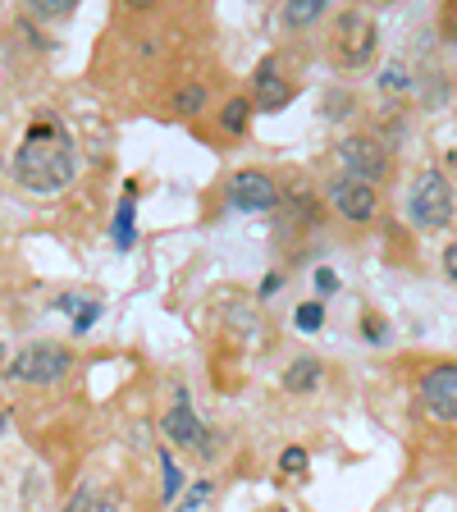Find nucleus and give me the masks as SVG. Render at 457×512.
Wrapping results in <instances>:
<instances>
[{
  "instance_id": "9d476101",
  "label": "nucleus",
  "mask_w": 457,
  "mask_h": 512,
  "mask_svg": "<svg viewBox=\"0 0 457 512\" xmlns=\"http://www.w3.org/2000/svg\"><path fill=\"white\" fill-rule=\"evenodd\" d=\"M252 83H256V106H261V110H284L288 101H293V87L279 78V64L275 60H261V64H256Z\"/></svg>"
},
{
  "instance_id": "4468645a",
  "label": "nucleus",
  "mask_w": 457,
  "mask_h": 512,
  "mask_svg": "<svg viewBox=\"0 0 457 512\" xmlns=\"http://www.w3.org/2000/svg\"><path fill=\"white\" fill-rule=\"evenodd\" d=\"M64 512H119V499H115V494H106V490H92V485H83L74 499L64 503Z\"/></svg>"
},
{
  "instance_id": "b1692460",
  "label": "nucleus",
  "mask_w": 457,
  "mask_h": 512,
  "mask_svg": "<svg viewBox=\"0 0 457 512\" xmlns=\"http://www.w3.org/2000/svg\"><path fill=\"white\" fill-rule=\"evenodd\" d=\"M316 288H320V293H334V288H339V275L320 266V270H316Z\"/></svg>"
},
{
  "instance_id": "423d86ee",
  "label": "nucleus",
  "mask_w": 457,
  "mask_h": 512,
  "mask_svg": "<svg viewBox=\"0 0 457 512\" xmlns=\"http://www.w3.org/2000/svg\"><path fill=\"white\" fill-rule=\"evenodd\" d=\"M165 439L179 448H192V453H202V458H211L215 444H211V430L197 421V412L188 407V394L179 389V403L165 412Z\"/></svg>"
},
{
  "instance_id": "1a4fd4ad",
  "label": "nucleus",
  "mask_w": 457,
  "mask_h": 512,
  "mask_svg": "<svg viewBox=\"0 0 457 512\" xmlns=\"http://www.w3.org/2000/svg\"><path fill=\"white\" fill-rule=\"evenodd\" d=\"M229 202L238 206V211H270V206L279 202V188L270 174L261 170H243L229 179Z\"/></svg>"
},
{
  "instance_id": "a211bd4d",
  "label": "nucleus",
  "mask_w": 457,
  "mask_h": 512,
  "mask_svg": "<svg viewBox=\"0 0 457 512\" xmlns=\"http://www.w3.org/2000/svg\"><path fill=\"white\" fill-rule=\"evenodd\" d=\"M293 320H298V330L302 334H316L320 330V325H325V302H302V307L298 311H293Z\"/></svg>"
},
{
  "instance_id": "39448f33",
  "label": "nucleus",
  "mask_w": 457,
  "mask_h": 512,
  "mask_svg": "<svg viewBox=\"0 0 457 512\" xmlns=\"http://www.w3.org/2000/svg\"><path fill=\"white\" fill-rule=\"evenodd\" d=\"M339 160H343V174H348V179H362V183H375L389 174V151L375 138H343Z\"/></svg>"
},
{
  "instance_id": "412c9836",
  "label": "nucleus",
  "mask_w": 457,
  "mask_h": 512,
  "mask_svg": "<svg viewBox=\"0 0 457 512\" xmlns=\"http://www.w3.org/2000/svg\"><path fill=\"white\" fill-rule=\"evenodd\" d=\"M32 14H37V19H69V14H74V0H32Z\"/></svg>"
},
{
  "instance_id": "9b49d317",
  "label": "nucleus",
  "mask_w": 457,
  "mask_h": 512,
  "mask_svg": "<svg viewBox=\"0 0 457 512\" xmlns=\"http://www.w3.org/2000/svg\"><path fill=\"white\" fill-rule=\"evenodd\" d=\"M55 311H69L74 316V334H87L96 325V316H101V302L87 298V293H64V298H55Z\"/></svg>"
},
{
  "instance_id": "4be33fe9",
  "label": "nucleus",
  "mask_w": 457,
  "mask_h": 512,
  "mask_svg": "<svg viewBox=\"0 0 457 512\" xmlns=\"http://www.w3.org/2000/svg\"><path fill=\"white\" fill-rule=\"evenodd\" d=\"M279 467H284V471H302V467H307V448H284Z\"/></svg>"
},
{
  "instance_id": "20e7f679",
  "label": "nucleus",
  "mask_w": 457,
  "mask_h": 512,
  "mask_svg": "<svg viewBox=\"0 0 457 512\" xmlns=\"http://www.w3.org/2000/svg\"><path fill=\"white\" fill-rule=\"evenodd\" d=\"M375 42H380V28H375L371 14H362V10L339 14V23H334V55H339V64L362 69L375 55Z\"/></svg>"
},
{
  "instance_id": "dca6fc26",
  "label": "nucleus",
  "mask_w": 457,
  "mask_h": 512,
  "mask_svg": "<svg viewBox=\"0 0 457 512\" xmlns=\"http://www.w3.org/2000/svg\"><path fill=\"white\" fill-rule=\"evenodd\" d=\"M220 124L229 128V133H243V128L252 124V101H247V96H234V101H229V106H224Z\"/></svg>"
},
{
  "instance_id": "ddd939ff",
  "label": "nucleus",
  "mask_w": 457,
  "mask_h": 512,
  "mask_svg": "<svg viewBox=\"0 0 457 512\" xmlns=\"http://www.w3.org/2000/svg\"><path fill=\"white\" fill-rule=\"evenodd\" d=\"M320 384V362L316 357H298V362L284 371V389L288 394H311Z\"/></svg>"
},
{
  "instance_id": "f8f14e48",
  "label": "nucleus",
  "mask_w": 457,
  "mask_h": 512,
  "mask_svg": "<svg viewBox=\"0 0 457 512\" xmlns=\"http://www.w3.org/2000/svg\"><path fill=\"white\" fill-rule=\"evenodd\" d=\"M138 243V206H133V188L119 197V211H115V247L128 252V247Z\"/></svg>"
},
{
  "instance_id": "bb28decb",
  "label": "nucleus",
  "mask_w": 457,
  "mask_h": 512,
  "mask_svg": "<svg viewBox=\"0 0 457 512\" xmlns=\"http://www.w3.org/2000/svg\"><path fill=\"white\" fill-rule=\"evenodd\" d=\"M5 421H10V412H5V407H0V435H5Z\"/></svg>"
},
{
  "instance_id": "f257e3e1",
  "label": "nucleus",
  "mask_w": 457,
  "mask_h": 512,
  "mask_svg": "<svg viewBox=\"0 0 457 512\" xmlns=\"http://www.w3.org/2000/svg\"><path fill=\"white\" fill-rule=\"evenodd\" d=\"M74 170H78L74 142H69L60 119H51V115L32 119L19 151H14V179H19V188H28L32 197H51V192L74 183Z\"/></svg>"
},
{
  "instance_id": "393cba45",
  "label": "nucleus",
  "mask_w": 457,
  "mask_h": 512,
  "mask_svg": "<svg viewBox=\"0 0 457 512\" xmlns=\"http://www.w3.org/2000/svg\"><path fill=\"white\" fill-rule=\"evenodd\" d=\"M444 270H448V279H453V284H457V243L444 252Z\"/></svg>"
},
{
  "instance_id": "f3484780",
  "label": "nucleus",
  "mask_w": 457,
  "mask_h": 512,
  "mask_svg": "<svg viewBox=\"0 0 457 512\" xmlns=\"http://www.w3.org/2000/svg\"><path fill=\"white\" fill-rule=\"evenodd\" d=\"M174 110H179V115H202V110H206V87L202 83L179 87V96H174Z\"/></svg>"
},
{
  "instance_id": "7ed1b4c3",
  "label": "nucleus",
  "mask_w": 457,
  "mask_h": 512,
  "mask_svg": "<svg viewBox=\"0 0 457 512\" xmlns=\"http://www.w3.org/2000/svg\"><path fill=\"white\" fill-rule=\"evenodd\" d=\"M69 366H74L69 348H60V343H28V348H19L10 357L5 375L19 384H55L69 375Z\"/></svg>"
},
{
  "instance_id": "a878e982",
  "label": "nucleus",
  "mask_w": 457,
  "mask_h": 512,
  "mask_svg": "<svg viewBox=\"0 0 457 512\" xmlns=\"http://www.w3.org/2000/svg\"><path fill=\"white\" fill-rule=\"evenodd\" d=\"M279 284H284V279H279V275H266V279H261V298H270V293H275Z\"/></svg>"
},
{
  "instance_id": "6e6552de",
  "label": "nucleus",
  "mask_w": 457,
  "mask_h": 512,
  "mask_svg": "<svg viewBox=\"0 0 457 512\" xmlns=\"http://www.w3.org/2000/svg\"><path fill=\"white\" fill-rule=\"evenodd\" d=\"M330 202H334V211H339L343 220L366 224L375 215V188H371V183H362V179L339 174V179L330 183Z\"/></svg>"
},
{
  "instance_id": "0eeeda50",
  "label": "nucleus",
  "mask_w": 457,
  "mask_h": 512,
  "mask_svg": "<svg viewBox=\"0 0 457 512\" xmlns=\"http://www.w3.org/2000/svg\"><path fill=\"white\" fill-rule=\"evenodd\" d=\"M421 407H426V416L453 426L457 421V366H435L421 380Z\"/></svg>"
},
{
  "instance_id": "2eb2a0df",
  "label": "nucleus",
  "mask_w": 457,
  "mask_h": 512,
  "mask_svg": "<svg viewBox=\"0 0 457 512\" xmlns=\"http://www.w3.org/2000/svg\"><path fill=\"white\" fill-rule=\"evenodd\" d=\"M325 5H330V0H288L284 23L288 28H311L316 19H325Z\"/></svg>"
},
{
  "instance_id": "5701e85b",
  "label": "nucleus",
  "mask_w": 457,
  "mask_h": 512,
  "mask_svg": "<svg viewBox=\"0 0 457 512\" xmlns=\"http://www.w3.org/2000/svg\"><path fill=\"white\" fill-rule=\"evenodd\" d=\"M206 494H211V480H197V485H192V494L179 503V512H192V508H197V503L206 499Z\"/></svg>"
},
{
  "instance_id": "6ab92c4d",
  "label": "nucleus",
  "mask_w": 457,
  "mask_h": 512,
  "mask_svg": "<svg viewBox=\"0 0 457 512\" xmlns=\"http://www.w3.org/2000/svg\"><path fill=\"white\" fill-rule=\"evenodd\" d=\"M160 476H165V503H174L183 490V476H179V462H174L165 448H160Z\"/></svg>"
},
{
  "instance_id": "aec40b11",
  "label": "nucleus",
  "mask_w": 457,
  "mask_h": 512,
  "mask_svg": "<svg viewBox=\"0 0 457 512\" xmlns=\"http://www.w3.org/2000/svg\"><path fill=\"white\" fill-rule=\"evenodd\" d=\"M412 87V78H407V64H384V74H380V92H407Z\"/></svg>"
},
{
  "instance_id": "f03ea898",
  "label": "nucleus",
  "mask_w": 457,
  "mask_h": 512,
  "mask_svg": "<svg viewBox=\"0 0 457 512\" xmlns=\"http://www.w3.org/2000/svg\"><path fill=\"white\" fill-rule=\"evenodd\" d=\"M407 215H412V224L426 229V234H435V229H444V224L453 220V188H448L444 170L416 174L412 192H407Z\"/></svg>"
}]
</instances>
